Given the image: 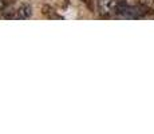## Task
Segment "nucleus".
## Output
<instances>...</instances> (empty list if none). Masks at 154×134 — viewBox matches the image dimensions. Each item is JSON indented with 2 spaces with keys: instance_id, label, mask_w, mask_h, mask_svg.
I'll return each mask as SVG.
<instances>
[{
  "instance_id": "1",
  "label": "nucleus",
  "mask_w": 154,
  "mask_h": 134,
  "mask_svg": "<svg viewBox=\"0 0 154 134\" xmlns=\"http://www.w3.org/2000/svg\"><path fill=\"white\" fill-rule=\"evenodd\" d=\"M119 0H98V10L100 14H112L117 11Z\"/></svg>"
},
{
  "instance_id": "2",
  "label": "nucleus",
  "mask_w": 154,
  "mask_h": 134,
  "mask_svg": "<svg viewBox=\"0 0 154 134\" xmlns=\"http://www.w3.org/2000/svg\"><path fill=\"white\" fill-rule=\"evenodd\" d=\"M31 16V5L29 4H22L16 11V19H28Z\"/></svg>"
},
{
  "instance_id": "3",
  "label": "nucleus",
  "mask_w": 154,
  "mask_h": 134,
  "mask_svg": "<svg viewBox=\"0 0 154 134\" xmlns=\"http://www.w3.org/2000/svg\"><path fill=\"white\" fill-rule=\"evenodd\" d=\"M4 0H0V11H2L3 10V8H4Z\"/></svg>"
}]
</instances>
